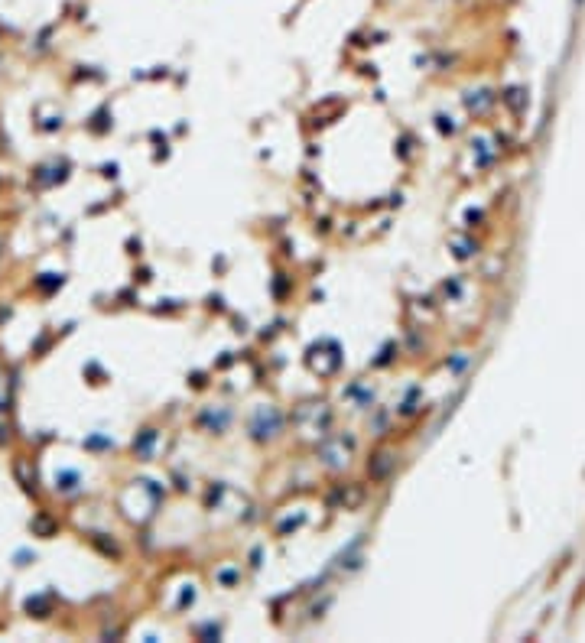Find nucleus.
Here are the masks:
<instances>
[{
	"instance_id": "obj_1",
	"label": "nucleus",
	"mask_w": 585,
	"mask_h": 643,
	"mask_svg": "<svg viewBox=\"0 0 585 643\" xmlns=\"http://www.w3.org/2000/svg\"><path fill=\"white\" fill-rule=\"evenodd\" d=\"M393 461H397V458H393L390 452H381L378 461H371V475H374V478H387V471L393 468Z\"/></svg>"
}]
</instances>
